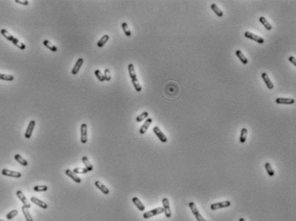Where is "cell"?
<instances>
[{
	"label": "cell",
	"instance_id": "30bf717a",
	"mask_svg": "<svg viewBox=\"0 0 296 221\" xmlns=\"http://www.w3.org/2000/svg\"><path fill=\"white\" fill-rule=\"evenodd\" d=\"M16 196L20 199V200L23 202V204L24 207H26L27 208H30V207H31V204L29 203V201L27 200V199L26 198V196L23 195V193L21 190L16 191Z\"/></svg>",
	"mask_w": 296,
	"mask_h": 221
},
{
	"label": "cell",
	"instance_id": "6da1fadb",
	"mask_svg": "<svg viewBox=\"0 0 296 221\" xmlns=\"http://www.w3.org/2000/svg\"><path fill=\"white\" fill-rule=\"evenodd\" d=\"M189 207L192 210V213L194 214V216H195V218L197 221H206L204 220V218L200 214V213H199V211H198V209H197V207H196L194 202H192V201L189 202Z\"/></svg>",
	"mask_w": 296,
	"mask_h": 221
},
{
	"label": "cell",
	"instance_id": "d6986e66",
	"mask_svg": "<svg viewBox=\"0 0 296 221\" xmlns=\"http://www.w3.org/2000/svg\"><path fill=\"white\" fill-rule=\"evenodd\" d=\"M1 34L7 40H9V41H10V42H13V40H15V37L12 35V34H10L6 29H4V28H3V29H1Z\"/></svg>",
	"mask_w": 296,
	"mask_h": 221
},
{
	"label": "cell",
	"instance_id": "e575fe53",
	"mask_svg": "<svg viewBox=\"0 0 296 221\" xmlns=\"http://www.w3.org/2000/svg\"><path fill=\"white\" fill-rule=\"evenodd\" d=\"M48 190V187L46 185H36L34 187V190L36 192H42V191H47Z\"/></svg>",
	"mask_w": 296,
	"mask_h": 221
},
{
	"label": "cell",
	"instance_id": "1f68e13d",
	"mask_svg": "<svg viewBox=\"0 0 296 221\" xmlns=\"http://www.w3.org/2000/svg\"><path fill=\"white\" fill-rule=\"evenodd\" d=\"M148 112H142V114H140L139 116H137V118H136V121H137V123H140V122H142L143 120H144V119H147V118H148Z\"/></svg>",
	"mask_w": 296,
	"mask_h": 221
},
{
	"label": "cell",
	"instance_id": "ffe728a7",
	"mask_svg": "<svg viewBox=\"0 0 296 221\" xmlns=\"http://www.w3.org/2000/svg\"><path fill=\"white\" fill-rule=\"evenodd\" d=\"M132 202L135 204V206L138 208V210L140 211H144L145 209V207L144 205L142 203V201H140V200L137 198V197H133L132 198Z\"/></svg>",
	"mask_w": 296,
	"mask_h": 221
},
{
	"label": "cell",
	"instance_id": "d4e9b609",
	"mask_svg": "<svg viewBox=\"0 0 296 221\" xmlns=\"http://www.w3.org/2000/svg\"><path fill=\"white\" fill-rule=\"evenodd\" d=\"M109 38H110V37H109V35H107V34L103 35V36L100 38V40L97 42V46H98L99 47H103L105 46V44L109 40Z\"/></svg>",
	"mask_w": 296,
	"mask_h": 221
},
{
	"label": "cell",
	"instance_id": "9c48e42d",
	"mask_svg": "<svg viewBox=\"0 0 296 221\" xmlns=\"http://www.w3.org/2000/svg\"><path fill=\"white\" fill-rule=\"evenodd\" d=\"M2 174L3 176H7V177H16V178H20L22 177V173L18 172H14V171H10L8 169H3L2 170Z\"/></svg>",
	"mask_w": 296,
	"mask_h": 221
},
{
	"label": "cell",
	"instance_id": "83f0119b",
	"mask_svg": "<svg viewBox=\"0 0 296 221\" xmlns=\"http://www.w3.org/2000/svg\"><path fill=\"white\" fill-rule=\"evenodd\" d=\"M43 45H44L47 48H48L50 51H53V52H56V51H58L57 47H55L54 45H52L49 40H44V41H43Z\"/></svg>",
	"mask_w": 296,
	"mask_h": 221
},
{
	"label": "cell",
	"instance_id": "d590c367",
	"mask_svg": "<svg viewBox=\"0 0 296 221\" xmlns=\"http://www.w3.org/2000/svg\"><path fill=\"white\" fill-rule=\"evenodd\" d=\"M18 214V211L17 210H12V211H10L8 214H7V216H6V218H7V220H12L13 218H15L16 215Z\"/></svg>",
	"mask_w": 296,
	"mask_h": 221
},
{
	"label": "cell",
	"instance_id": "b9f144b4",
	"mask_svg": "<svg viewBox=\"0 0 296 221\" xmlns=\"http://www.w3.org/2000/svg\"><path fill=\"white\" fill-rule=\"evenodd\" d=\"M239 221H246V220H245V219H244V218H240V219L239 220Z\"/></svg>",
	"mask_w": 296,
	"mask_h": 221
},
{
	"label": "cell",
	"instance_id": "9a60e30c",
	"mask_svg": "<svg viewBox=\"0 0 296 221\" xmlns=\"http://www.w3.org/2000/svg\"><path fill=\"white\" fill-rule=\"evenodd\" d=\"M65 174H66L68 177H70L73 181H75V182L77 183H80L82 182L81 178H80L78 176H76V173H75L73 171H71V170H70V169H67V170L65 171Z\"/></svg>",
	"mask_w": 296,
	"mask_h": 221
},
{
	"label": "cell",
	"instance_id": "836d02e7",
	"mask_svg": "<svg viewBox=\"0 0 296 221\" xmlns=\"http://www.w3.org/2000/svg\"><path fill=\"white\" fill-rule=\"evenodd\" d=\"M121 26H122V28H123L124 34H125L127 37H130V36H131V32H130V30L129 29L128 24H127L126 23H123L121 24Z\"/></svg>",
	"mask_w": 296,
	"mask_h": 221
},
{
	"label": "cell",
	"instance_id": "8d00e7d4",
	"mask_svg": "<svg viewBox=\"0 0 296 221\" xmlns=\"http://www.w3.org/2000/svg\"><path fill=\"white\" fill-rule=\"evenodd\" d=\"M95 75H96V77L98 78V80L100 81H105V79H104V75L100 72V70H96L95 71Z\"/></svg>",
	"mask_w": 296,
	"mask_h": 221
},
{
	"label": "cell",
	"instance_id": "8992f818",
	"mask_svg": "<svg viewBox=\"0 0 296 221\" xmlns=\"http://www.w3.org/2000/svg\"><path fill=\"white\" fill-rule=\"evenodd\" d=\"M162 205H163V209H164V213L167 218H170L172 215L171 213V209H170V203L168 198H163L162 199Z\"/></svg>",
	"mask_w": 296,
	"mask_h": 221
},
{
	"label": "cell",
	"instance_id": "cb8c5ba5",
	"mask_svg": "<svg viewBox=\"0 0 296 221\" xmlns=\"http://www.w3.org/2000/svg\"><path fill=\"white\" fill-rule=\"evenodd\" d=\"M210 8H211V10L215 12V14H216L217 16H220V17H222V16H223V12L220 10V8H219L216 3H212L211 6H210Z\"/></svg>",
	"mask_w": 296,
	"mask_h": 221
},
{
	"label": "cell",
	"instance_id": "4dcf8cb0",
	"mask_svg": "<svg viewBox=\"0 0 296 221\" xmlns=\"http://www.w3.org/2000/svg\"><path fill=\"white\" fill-rule=\"evenodd\" d=\"M131 81H132V84H133V86H134L136 91H137V92H141V91H142V87H141V85H140L139 81L137 80V78L132 79Z\"/></svg>",
	"mask_w": 296,
	"mask_h": 221
},
{
	"label": "cell",
	"instance_id": "277c9868",
	"mask_svg": "<svg viewBox=\"0 0 296 221\" xmlns=\"http://www.w3.org/2000/svg\"><path fill=\"white\" fill-rule=\"evenodd\" d=\"M81 130V142L85 144L88 141V126L86 123H82L80 128Z\"/></svg>",
	"mask_w": 296,
	"mask_h": 221
},
{
	"label": "cell",
	"instance_id": "2e32d148",
	"mask_svg": "<svg viewBox=\"0 0 296 221\" xmlns=\"http://www.w3.org/2000/svg\"><path fill=\"white\" fill-rule=\"evenodd\" d=\"M152 118H147L146 119V121L144 122V123L142 125V127L140 128V129H139V133L141 134V135H144L146 131H147V129H148V127L150 126V124L152 123Z\"/></svg>",
	"mask_w": 296,
	"mask_h": 221
},
{
	"label": "cell",
	"instance_id": "7bdbcfd3",
	"mask_svg": "<svg viewBox=\"0 0 296 221\" xmlns=\"http://www.w3.org/2000/svg\"><path fill=\"white\" fill-rule=\"evenodd\" d=\"M0 221H3V220H0Z\"/></svg>",
	"mask_w": 296,
	"mask_h": 221
},
{
	"label": "cell",
	"instance_id": "8fae6325",
	"mask_svg": "<svg viewBox=\"0 0 296 221\" xmlns=\"http://www.w3.org/2000/svg\"><path fill=\"white\" fill-rule=\"evenodd\" d=\"M275 102L279 105H293L295 100L291 98H277L275 99Z\"/></svg>",
	"mask_w": 296,
	"mask_h": 221
},
{
	"label": "cell",
	"instance_id": "f546056e",
	"mask_svg": "<svg viewBox=\"0 0 296 221\" xmlns=\"http://www.w3.org/2000/svg\"><path fill=\"white\" fill-rule=\"evenodd\" d=\"M264 167H265V170H266L267 173L269 174V176H271V177L275 176V171H274V169L272 168L271 165L269 162L265 163V165H264Z\"/></svg>",
	"mask_w": 296,
	"mask_h": 221
},
{
	"label": "cell",
	"instance_id": "e0dca14e",
	"mask_svg": "<svg viewBox=\"0 0 296 221\" xmlns=\"http://www.w3.org/2000/svg\"><path fill=\"white\" fill-rule=\"evenodd\" d=\"M95 185L96 186V188H98L99 190H100L103 194H105V195H108V194H109L110 191H109L108 188H106L100 181H95Z\"/></svg>",
	"mask_w": 296,
	"mask_h": 221
},
{
	"label": "cell",
	"instance_id": "60d3db41",
	"mask_svg": "<svg viewBox=\"0 0 296 221\" xmlns=\"http://www.w3.org/2000/svg\"><path fill=\"white\" fill-rule=\"evenodd\" d=\"M288 60L292 63V64L293 65H295V66H296V61H295V57H294V56H290L289 57H288Z\"/></svg>",
	"mask_w": 296,
	"mask_h": 221
},
{
	"label": "cell",
	"instance_id": "4316f807",
	"mask_svg": "<svg viewBox=\"0 0 296 221\" xmlns=\"http://www.w3.org/2000/svg\"><path fill=\"white\" fill-rule=\"evenodd\" d=\"M14 158H15V159H16L19 164H21V165L23 166H27L28 165L27 161L26 159H24L20 154H16V155L14 156Z\"/></svg>",
	"mask_w": 296,
	"mask_h": 221
},
{
	"label": "cell",
	"instance_id": "7c38bea8",
	"mask_svg": "<svg viewBox=\"0 0 296 221\" xmlns=\"http://www.w3.org/2000/svg\"><path fill=\"white\" fill-rule=\"evenodd\" d=\"M30 200L33 202V203H34L35 205H37V206H39V207H41V208H43V209H47V204L46 203V202H44V201H42V200H41L40 199H38V198H36V197H34V196H32L31 197V199H30Z\"/></svg>",
	"mask_w": 296,
	"mask_h": 221
},
{
	"label": "cell",
	"instance_id": "ab89813d",
	"mask_svg": "<svg viewBox=\"0 0 296 221\" xmlns=\"http://www.w3.org/2000/svg\"><path fill=\"white\" fill-rule=\"evenodd\" d=\"M15 2H16V3H20V4H23V5H27V4L29 3V2H28L27 0H26V1H21V0H16Z\"/></svg>",
	"mask_w": 296,
	"mask_h": 221
},
{
	"label": "cell",
	"instance_id": "603a6c76",
	"mask_svg": "<svg viewBox=\"0 0 296 221\" xmlns=\"http://www.w3.org/2000/svg\"><path fill=\"white\" fill-rule=\"evenodd\" d=\"M247 133H248V130H247V128H242V129L240 131V143L246 142L247 138Z\"/></svg>",
	"mask_w": 296,
	"mask_h": 221
},
{
	"label": "cell",
	"instance_id": "d6a6232c",
	"mask_svg": "<svg viewBox=\"0 0 296 221\" xmlns=\"http://www.w3.org/2000/svg\"><path fill=\"white\" fill-rule=\"evenodd\" d=\"M0 80L7 81H12L14 80V76L11 75H5V74L0 73Z\"/></svg>",
	"mask_w": 296,
	"mask_h": 221
},
{
	"label": "cell",
	"instance_id": "ac0fdd59",
	"mask_svg": "<svg viewBox=\"0 0 296 221\" xmlns=\"http://www.w3.org/2000/svg\"><path fill=\"white\" fill-rule=\"evenodd\" d=\"M235 54H236V56L238 57V58L240 60V62H241L243 64H248V59H247V57H246V56L243 54V52H242L240 50H237V51H235Z\"/></svg>",
	"mask_w": 296,
	"mask_h": 221
},
{
	"label": "cell",
	"instance_id": "ba28073f",
	"mask_svg": "<svg viewBox=\"0 0 296 221\" xmlns=\"http://www.w3.org/2000/svg\"><path fill=\"white\" fill-rule=\"evenodd\" d=\"M35 127V121L34 120H32L30 121L28 125H27V128L26 129V132H25V138L27 139H29L32 135V133L34 131V129Z\"/></svg>",
	"mask_w": 296,
	"mask_h": 221
},
{
	"label": "cell",
	"instance_id": "5bb4252c",
	"mask_svg": "<svg viewBox=\"0 0 296 221\" xmlns=\"http://www.w3.org/2000/svg\"><path fill=\"white\" fill-rule=\"evenodd\" d=\"M82 64H83V58H82V57L78 58L77 61H76V63L75 64L72 70H71V74H72V75H76V74L78 73V71L80 70V69H81Z\"/></svg>",
	"mask_w": 296,
	"mask_h": 221
},
{
	"label": "cell",
	"instance_id": "3957f363",
	"mask_svg": "<svg viewBox=\"0 0 296 221\" xmlns=\"http://www.w3.org/2000/svg\"><path fill=\"white\" fill-rule=\"evenodd\" d=\"M164 213L163 207H157V208H155V209H153V210L148 211L147 213H144L143 216H144V219H148V218H151V217H153V216L161 214V213Z\"/></svg>",
	"mask_w": 296,
	"mask_h": 221
},
{
	"label": "cell",
	"instance_id": "44dd1931",
	"mask_svg": "<svg viewBox=\"0 0 296 221\" xmlns=\"http://www.w3.org/2000/svg\"><path fill=\"white\" fill-rule=\"evenodd\" d=\"M259 22H260V23L263 25L267 30L270 31V30H271L272 29V26L271 25V23L267 21V19H266L264 16H260V17H259Z\"/></svg>",
	"mask_w": 296,
	"mask_h": 221
},
{
	"label": "cell",
	"instance_id": "7a4b0ae2",
	"mask_svg": "<svg viewBox=\"0 0 296 221\" xmlns=\"http://www.w3.org/2000/svg\"><path fill=\"white\" fill-rule=\"evenodd\" d=\"M244 35H245L246 38L250 39V40H254V41L258 42V44H264V40L262 37H260V36H258V35H256V34H254L253 33H251V32H248V31H247V32H245Z\"/></svg>",
	"mask_w": 296,
	"mask_h": 221
},
{
	"label": "cell",
	"instance_id": "f35d334b",
	"mask_svg": "<svg viewBox=\"0 0 296 221\" xmlns=\"http://www.w3.org/2000/svg\"><path fill=\"white\" fill-rule=\"evenodd\" d=\"M104 79L105 81H109L111 80V73H110V70L108 69H106L105 70V72H104Z\"/></svg>",
	"mask_w": 296,
	"mask_h": 221
},
{
	"label": "cell",
	"instance_id": "7402d4cb",
	"mask_svg": "<svg viewBox=\"0 0 296 221\" xmlns=\"http://www.w3.org/2000/svg\"><path fill=\"white\" fill-rule=\"evenodd\" d=\"M82 163H83L84 166H85V168H86L89 172H91V171L94 170L93 166L90 164V162L89 161V159H88L86 156H83V157L82 158Z\"/></svg>",
	"mask_w": 296,
	"mask_h": 221
},
{
	"label": "cell",
	"instance_id": "f1b7e54d",
	"mask_svg": "<svg viewBox=\"0 0 296 221\" xmlns=\"http://www.w3.org/2000/svg\"><path fill=\"white\" fill-rule=\"evenodd\" d=\"M22 210H23V214H24V217L25 219H26V220L33 221V218H32V216L30 215V213H29V211H28V208H27L26 207L23 206Z\"/></svg>",
	"mask_w": 296,
	"mask_h": 221
},
{
	"label": "cell",
	"instance_id": "5b68a950",
	"mask_svg": "<svg viewBox=\"0 0 296 221\" xmlns=\"http://www.w3.org/2000/svg\"><path fill=\"white\" fill-rule=\"evenodd\" d=\"M231 206V202L229 200H225V201H221V202H216L214 203L210 206V209L211 210H217L220 208H225V207H228Z\"/></svg>",
	"mask_w": 296,
	"mask_h": 221
},
{
	"label": "cell",
	"instance_id": "74e56055",
	"mask_svg": "<svg viewBox=\"0 0 296 221\" xmlns=\"http://www.w3.org/2000/svg\"><path fill=\"white\" fill-rule=\"evenodd\" d=\"M73 172H74L76 174H79V173L86 174V173L89 172V171H88L86 168H75L74 170H73Z\"/></svg>",
	"mask_w": 296,
	"mask_h": 221
},
{
	"label": "cell",
	"instance_id": "484cf974",
	"mask_svg": "<svg viewBox=\"0 0 296 221\" xmlns=\"http://www.w3.org/2000/svg\"><path fill=\"white\" fill-rule=\"evenodd\" d=\"M128 71H129V75H130V79H135V78H137V74H136V71H135V68H134V65L132 64H130L128 65Z\"/></svg>",
	"mask_w": 296,
	"mask_h": 221
},
{
	"label": "cell",
	"instance_id": "4fadbf2b",
	"mask_svg": "<svg viewBox=\"0 0 296 221\" xmlns=\"http://www.w3.org/2000/svg\"><path fill=\"white\" fill-rule=\"evenodd\" d=\"M262 78H263V80H264V81L265 85L267 86V88H268L269 89H273V88H274L273 82H272L271 81V79H270V77H269L268 74L266 73V72H264V73H262Z\"/></svg>",
	"mask_w": 296,
	"mask_h": 221
},
{
	"label": "cell",
	"instance_id": "52a82bcc",
	"mask_svg": "<svg viewBox=\"0 0 296 221\" xmlns=\"http://www.w3.org/2000/svg\"><path fill=\"white\" fill-rule=\"evenodd\" d=\"M153 131H154V133L155 134V135L159 138V140L161 142H168V138H167V136L165 135V134L160 129V128L158 127V126H155V127H154V129H153Z\"/></svg>",
	"mask_w": 296,
	"mask_h": 221
}]
</instances>
